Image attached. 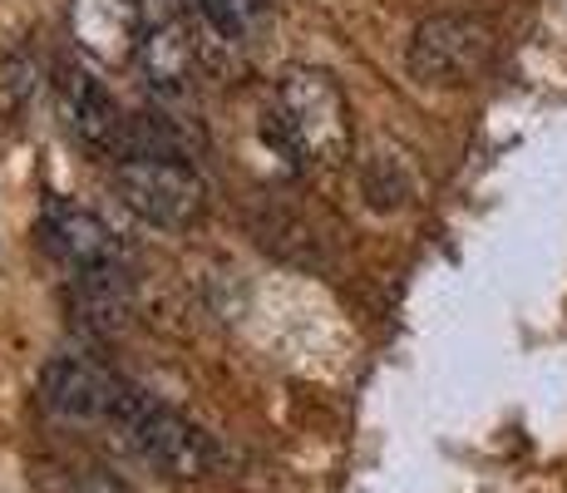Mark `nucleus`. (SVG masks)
Masks as SVG:
<instances>
[{"instance_id":"nucleus-1","label":"nucleus","mask_w":567,"mask_h":493,"mask_svg":"<svg viewBox=\"0 0 567 493\" xmlns=\"http://www.w3.org/2000/svg\"><path fill=\"white\" fill-rule=\"evenodd\" d=\"M277 124L281 138L291 144V153L311 163H336L351 158L355 148V119H351V99H346L341 80L321 64H291L277 80Z\"/></svg>"},{"instance_id":"nucleus-2","label":"nucleus","mask_w":567,"mask_h":493,"mask_svg":"<svg viewBox=\"0 0 567 493\" xmlns=\"http://www.w3.org/2000/svg\"><path fill=\"white\" fill-rule=\"evenodd\" d=\"M109 424L134 444V454L144 464H154L168 479H203L213 469L217 449L193 420H183L178 410H168L163 400H154L148 390L118 380L114 404H109Z\"/></svg>"},{"instance_id":"nucleus-3","label":"nucleus","mask_w":567,"mask_h":493,"mask_svg":"<svg viewBox=\"0 0 567 493\" xmlns=\"http://www.w3.org/2000/svg\"><path fill=\"white\" fill-rule=\"evenodd\" d=\"M494 50V20L474 16V10H450V16H430L410 30L405 70L420 84H434V90H460V84H474L488 70Z\"/></svg>"},{"instance_id":"nucleus-4","label":"nucleus","mask_w":567,"mask_h":493,"mask_svg":"<svg viewBox=\"0 0 567 493\" xmlns=\"http://www.w3.org/2000/svg\"><path fill=\"white\" fill-rule=\"evenodd\" d=\"M114 193L138 223L188 233L207 213V183L188 158H118L109 163Z\"/></svg>"},{"instance_id":"nucleus-5","label":"nucleus","mask_w":567,"mask_h":493,"mask_svg":"<svg viewBox=\"0 0 567 493\" xmlns=\"http://www.w3.org/2000/svg\"><path fill=\"white\" fill-rule=\"evenodd\" d=\"M138 80L158 109H178L198 84V40L178 0H144V35L134 50Z\"/></svg>"},{"instance_id":"nucleus-6","label":"nucleus","mask_w":567,"mask_h":493,"mask_svg":"<svg viewBox=\"0 0 567 493\" xmlns=\"http://www.w3.org/2000/svg\"><path fill=\"white\" fill-rule=\"evenodd\" d=\"M54 104H60L64 134L90 158H104V163L118 158V134H124L128 114L84 64H60V74H54Z\"/></svg>"},{"instance_id":"nucleus-7","label":"nucleus","mask_w":567,"mask_h":493,"mask_svg":"<svg viewBox=\"0 0 567 493\" xmlns=\"http://www.w3.org/2000/svg\"><path fill=\"white\" fill-rule=\"evenodd\" d=\"M40 243H45V251L70 277L84 267L124 257V247H118V237L104 227V217H94L90 207H80V203H64V197H54L45 207V217H40Z\"/></svg>"},{"instance_id":"nucleus-8","label":"nucleus","mask_w":567,"mask_h":493,"mask_svg":"<svg viewBox=\"0 0 567 493\" xmlns=\"http://www.w3.org/2000/svg\"><path fill=\"white\" fill-rule=\"evenodd\" d=\"M74 45L100 64H134L144 35V0H70Z\"/></svg>"},{"instance_id":"nucleus-9","label":"nucleus","mask_w":567,"mask_h":493,"mask_svg":"<svg viewBox=\"0 0 567 493\" xmlns=\"http://www.w3.org/2000/svg\"><path fill=\"white\" fill-rule=\"evenodd\" d=\"M118 376L84 356H54L40 376V400L50 404L60 420H109Z\"/></svg>"},{"instance_id":"nucleus-10","label":"nucleus","mask_w":567,"mask_h":493,"mask_svg":"<svg viewBox=\"0 0 567 493\" xmlns=\"http://www.w3.org/2000/svg\"><path fill=\"white\" fill-rule=\"evenodd\" d=\"M70 296L74 311L90 331H124L128 316H134V271H128V257L118 261H100V267H84L70 277Z\"/></svg>"},{"instance_id":"nucleus-11","label":"nucleus","mask_w":567,"mask_h":493,"mask_svg":"<svg viewBox=\"0 0 567 493\" xmlns=\"http://www.w3.org/2000/svg\"><path fill=\"white\" fill-rule=\"evenodd\" d=\"M118 158H188V138H183V129L163 109H138V114L124 119Z\"/></svg>"},{"instance_id":"nucleus-12","label":"nucleus","mask_w":567,"mask_h":493,"mask_svg":"<svg viewBox=\"0 0 567 493\" xmlns=\"http://www.w3.org/2000/svg\"><path fill=\"white\" fill-rule=\"evenodd\" d=\"M35 90H40V54H35V45L6 50V60H0V119L16 124V119L30 109Z\"/></svg>"},{"instance_id":"nucleus-13","label":"nucleus","mask_w":567,"mask_h":493,"mask_svg":"<svg viewBox=\"0 0 567 493\" xmlns=\"http://www.w3.org/2000/svg\"><path fill=\"white\" fill-rule=\"evenodd\" d=\"M365 197H370V207H400V203H405V197H410L405 163L375 153V158L365 163Z\"/></svg>"},{"instance_id":"nucleus-14","label":"nucleus","mask_w":567,"mask_h":493,"mask_svg":"<svg viewBox=\"0 0 567 493\" xmlns=\"http://www.w3.org/2000/svg\"><path fill=\"white\" fill-rule=\"evenodd\" d=\"M198 10H203L207 25H213L223 40H243L247 35V20H252V10H257V0H198Z\"/></svg>"},{"instance_id":"nucleus-15","label":"nucleus","mask_w":567,"mask_h":493,"mask_svg":"<svg viewBox=\"0 0 567 493\" xmlns=\"http://www.w3.org/2000/svg\"><path fill=\"white\" fill-rule=\"evenodd\" d=\"M70 493H128L118 479H109V474H90V479H80Z\"/></svg>"}]
</instances>
